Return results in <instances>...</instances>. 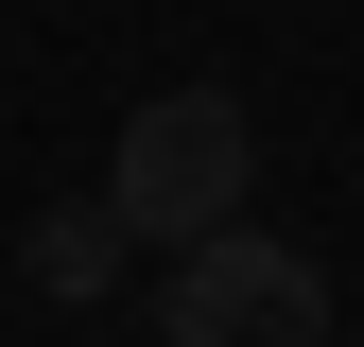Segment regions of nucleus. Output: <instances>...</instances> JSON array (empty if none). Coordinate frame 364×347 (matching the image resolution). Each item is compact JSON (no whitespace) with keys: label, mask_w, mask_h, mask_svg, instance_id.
<instances>
[{"label":"nucleus","mask_w":364,"mask_h":347,"mask_svg":"<svg viewBox=\"0 0 364 347\" xmlns=\"http://www.w3.org/2000/svg\"><path fill=\"white\" fill-rule=\"evenodd\" d=\"M243 174H260L243 87H156L122 122V156H105V208H122V243H225L243 226Z\"/></svg>","instance_id":"1"},{"label":"nucleus","mask_w":364,"mask_h":347,"mask_svg":"<svg viewBox=\"0 0 364 347\" xmlns=\"http://www.w3.org/2000/svg\"><path fill=\"white\" fill-rule=\"evenodd\" d=\"M156 347H330V260H295L278 226H225L173 260Z\"/></svg>","instance_id":"2"},{"label":"nucleus","mask_w":364,"mask_h":347,"mask_svg":"<svg viewBox=\"0 0 364 347\" xmlns=\"http://www.w3.org/2000/svg\"><path fill=\"white\" fill-rule=\"evenodd\" d=\"M122 260H139V243H122V208H105V191L53 208V226H18V278H35V295H122Z\"/></svg>","instance_id":"3"}]
</instances>
